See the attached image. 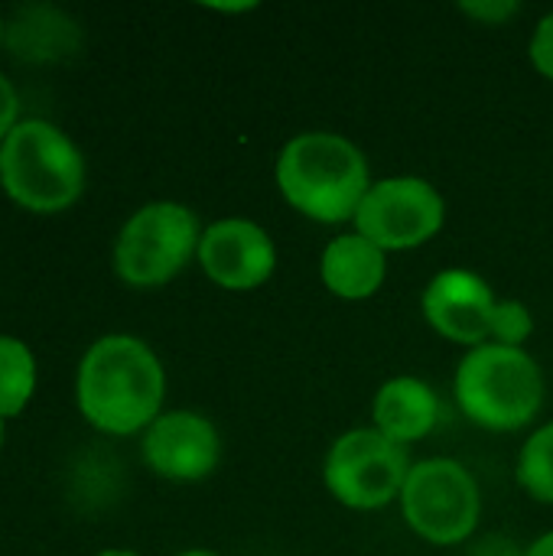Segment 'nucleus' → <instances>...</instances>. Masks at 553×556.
Listing matches in <instances>:
<instances>
[{"instance_id":"f257e3e1","label":"nucleus","mask_w":553,"mask_h":556,"mask_svg":"<svg viewBox=\"0 0 553 556\" xmlns=\"http://www.w3.org/2000/svg\"><path fill=\"white\" fill-rule=\"evenodd\" d=\"M166 375L153 349L134 336L98 339L78 365V407L104 433L127 437L160 417Z\"/></svg>"},{"instance_id":"f03ea898","label":"nucleus","mask_w":553,"mask_h":556,"mask_svg":"<svg viewBox=\"0 0 553 556\" xmlns=\"http://www.w3.org/2000/svg\"><path fill=\"white\" fill-rule=\"evenodd\" d=\"M274 176L284 202L319 225L352 222L372 189L365 153L329 130H306L284 143Z\"/></svg>"},{"instance_id":"7ed1b4c3","label":"nucleus","mask_w":553,"mask_h":556,"mask_svg":"<svg viewBox=\"0 0 553 556\" xmlns=\"http://www.w3.org/2000/svg\"><path fill=\"white\" fill-rule=\"evenodd\" d=\"M456 404L482 430L515 433L544 407V375L525 349L486 342L456 368Z\"/></svg>"},{"instance_id":"20e7f679","label":"nucleus","mask_w":553,"mask_h":556,"mask_svg":"<svg viewBox=\"0 0 553 556\" xmlns=\"http://www.w3.org/2000/svg\"><path fill=\"white\" fill-rule=\"evenodd\" d=\"M0 182L29 212H62L85 186V163L75 143L46 121H20L0 143Z\"/></svg>"},{"instance_id":"39448f33","label":"nucleus","mask_w":553,"mask_h":556,"mask_svg":"<svg viewBox=\"0 0 553 556\" xmlns=\"http://www.w3.org/2000/svg\"><path fill=\"white\" fill-rule=\"evenodd\" d=\"M199 218L179 202L137 208L117 235L114 270L130 287H163L199 254Z\"/></svg>"},{"instance_id":"423d86ee","label":"nucleus","mask_w":553,"mask_h":556,"mask_svg":"<svg viewBox=\"0 0 553 556\" xmlns=\"http://www.w3.org/2000/svg\"><path fill=\"white\" fill-rule=\"evenodd\" d=\"M411 469L407 446L388 440L375 427H362L342 433L329 446L323 479L339 505L352 511H378L394 498L401 502Z\"/></svg>"},{"instance_id":"0eeeda50","label":"nucleus","mask_w":553,"mask_h":556,"mask_svg":"<svg viewBox=\"0 0 553 556\" xmlns=\"http://www.w3.org/2000/svg\"><path fill=\"white\" fill-rule=\"evenodd\" d=\"M401 511L407 528L437 547H453L473 538L482 498L473 472L456 459H424L414 463L404 492Z\"/></svg>"},{"instance_id":"6e6552de","label":"nucleus","mask_w":553,"mask_h":556,"mask_svg":"<svg viewBox=\"0 0 553 556\" xmlns=\"http://www.w3.org/2000/svg\"><path fill=\"white\" fill-rule=\"evenodd\" d=\"M355 231L388 251H411L433 241L447 222V199L420 176H388L372 182L355 212Z\"/></svg>"},{"instance_id":"1a4fd4ad","label":"nucleus","mask_w":553,"mask_h":556,"mask_svg":"<svg viewBox=\"0 0 553 556\" xmlns=\"http://www.w3.org/2000/svg\"><path fill=\"white\" fill-rule=\"evenodd\" d=\"M199 264L215 287L248 293L271 280L277 267V248L257 222L222 218L202 231Z\"/></svg>"},{"instance_id":"9d476101","label":"nucleus","mask_w":553,"mask_h":556,"mask_svg":"<svg viewBox=\"0 0 553 556\" xmlns=\"http://www.w3.org/2000/svg\"><path fill=\"white\" fill-rule=\"evenodd\" d=\"M495 293L492 287L473 274V270H440L424 296H420V309L424 319L430 323L433 332H440L443 339L456 342V345H469L479 349L486 342H492V319H495Z\"/></svg>"},{"instance_id":"9b49d317","label":"nucleus","mask_w":553,"mask_h":556,"mask_svg":"<svg viewBox=\"0 0 553 556\" xmlns=\"http://www.w3.org/2000/svg\"><path fill=\"white\" fill-rule=\"evenodd\" d=\"M222 456V440L212 420L192 410L160 414L143 437L147 466L173 482H199L215 472Z\"/></svg>"},{"instance_id":"f8f14e48","label":"nucleus","mask_w":553,"mask_h":556,"mask_svg":"<svg viewBox=\"0 0 553 556\" xmlns=\"http://www.w3.org/2000/svg\"><path fill=\"white\" fill-rule=\"evenodd\" d=\"M440 414H443V407H440L437 391L420 378L385 381L372 404L375 430L401 446H411V443L430 437L433 427L440 424Z\"/></svg>"},{"instance_id":"ddd939ff","label":"nucleus","mask_w":553,"mask_h":556,"mask_svg":"<svg viewBox=\"0 0 553 556\" xmlns=\"http://www.w3.org/2000/svg\"><path fill=\"white\" fill-rule=\"evenodd\" d=\"M319 277L339 300H368L388 277V254L359 231L339 235L319 257Z\"/></svg>"},{"instance_id":"4468645a","label":"nucleus","mask_w":553,"mask_h":556,"mask_svg":"<svg viewBox=\"0 0 553 556\" xmlns=\"http://www.w3.org/2000/svg\"><path fill=\"white\" fill-rule=\"evenodd\" d=\"M36 388L33 352L10 336H0V420L16 417Z\"/></svg>"},{"instance_id":"2eb2a0df","label":"nucleus","mask_w":553,"mask_h":556,"mask_svg":"<svg viewBox=\"0 0 553 556\" xmlns=\"http://www.w3.org/2000/svg\"><path fill=\"white\" fill-rule=\"evenodd\" d=\"M518 485L541 505H553V424L528 437L518 453Z\"/></svg>"},{"instance_id":"dca6fc26","label":"nucleus","mask_w":553,"mask_h":556,"mask_svg":"<svg viewBox=\"0 0 553 556\" xmlns=\"http://www.w3.org/2000/svg\"><path fill=\"white\" fill-rule=\"evenodd\" d=\"M531 332H535L531 309L521 300H499L495 319H492V342L508 345V349H525Z\"/></svg>"},{"instance_id":"f3484780","label":"nucleus","mask_w":553,"mask_h":556,"mask_svg":"<svg viewBox=\"0 0 553 556\" xmlns=\"http://www.w3.org/2000/svg\"><path fill=\"white\" fill-rule=\"evenodd\" d=\"M528 52H531L535 68H538L544 78H551L553 81V10L535 26V36H531Z\"/></svg>"},{"instance_id":"a211bd4d","label":"nucleus","mask_w":553,"mask_h":556,"mask_svg":"<svg viewBox=\"0 0 553 556\" xmlns=\"http://www.w3.org/2000/svg\"><path fill=\"white\" fill-rule=\"evenodd\" d=\"M466 16L479 20V23H489V26H502L505 20H512L518 13V3L512 0H492V3H463L460 7Z\"/></svg>"},{"instance_id":"6ab92c4d","label":"nucleus","mask_w":553,"mask_h":556,"mask_svg":"<svg viewBox=\"0 0 553 556\" xmlns=\"http://www.w3.org/2000/svg\"><path fill=\"white\" fill-rule=\"evenodd\" d=\"M16 108H20L16 91H13L10 78H3V75H0V143H3V140H7V134L16 127Z\"/></svg>"},{"instance_id":"aec40b11","label":"nucleus","mask_w":553,"mask_h":556,"mask_svg":"<svg viewBox=\"0 0 553 556\" xmlns=\"http://www.w3.org/2000/svg\"><path fill=\"white\" fill-rule=\"evenodd\" d=\"M525 556H553V531L551 534H544V538H538V541L528 547V554Z\"/></svg>"},{"instance_id":"412c9836","label":"nucleus","mask_w":553,"mask_h":556,"mask_svg":"<svg viewBox=\"0 0 553 556\" xmlns=\"http://www.w3.org/2000/svg\"><path fill=\"white\" fill-rule=\"evenodd\" d=\"M98 556H140V554H134V551H104V554H98Z\"/></svg>"},{"instance_id":"4be33fe9","label":"nucleus","mask_w":553,"mask_h":556,"mask_svg":"<svg viewBox=\"0 0 553 556\" xmlns=\"http://www.w3.org/2000/svg\"><path fill=\"white\" fill-rule=\"evenodd\" d=\"M179 556H218V554H209V551H186V554Z\"/></svg>"},{"instance_id":"5701e85b","label":"nucleus","mask_w":553,"mask_h":556,"mask_svg":"<svg viewBox=\"0 0 553 556\" xmlns=\"http://www.w3.org/2000/svg\"><path fill=\"white\" fill-rule=\"evenodd\" d=\"M0 443H3V420H0Z\"/></svg>"},{"instance_id":"b1692460","label":"nucleus","mask_w":553,"mask_h":556,"mask_svg":"<svg viewBox=\"0 0 553 556\" xmlns=\"http://www.w3.org/2000/svg\"><path fill=\"white\" fill-rule=\"evenodd\" d=\"M0 36H3V26H0Z\"/></svg>"}]
</instances>
